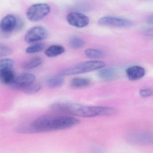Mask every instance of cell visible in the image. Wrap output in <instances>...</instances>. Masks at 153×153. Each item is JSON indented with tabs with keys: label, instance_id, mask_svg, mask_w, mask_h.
<instances>
[{
	"label": "cell",
	"instance_id": "9",
	"mask_svg": "<svg viewBox=\"0 0 153 153\" xmlns=\"http://www.w3.org/2000/svg\"><path fill=\"white\" fill-rule=\"evenodd\" d=\"M126 139L134 144L147 145L152 143L153 137L151 134L145 132H135L126 136Z\"/></svg>",
	"mask_w": 153,
	"mask_h": 153
},
{
	"label": "cell",
	"instance_id": "15",
	"mask_svg": "<svg viewBox=\"0 0 153 153\" xmlns=\"http://www.w3.org/2000/svg\"><path fill=\"white\" fill-rule=\"evenodd\" d=\"M65 52L63 47L60 45H53L47 48L45 54L49 57H55L63 54Z\"/></svg>",
	"mask_w": 153,
	"mask_h": 153
},
{
	"label": "cell",
	"instance_id": "2",
	"mask_svg": "<svg viewBox=\"0 0 153 153\" xmlns=\"http://www.w3.org/2000/svg\"><path fill=\"white\" fill-rule=\"evenodd\" d=\"M116 112L115 109L109 107L83 106L69 102H66L65 110V113L87 118L111 116Z\"/></svg>",
	"mask_w": 153,
	"mask_h": 153
},
{
	"label": "cell",
	"instance_id": "3",
	"mask_svg": "<svg viewBox=\"0 0 153 153\" xmlns=\"http://www.w3.org/2000/svg\"><path fill=\"white\" fill-rule=\"evenodd\" d=\"M105 66V62L102 61H87L65 68L60 71L57 74L63 76L77 75L100 70Z\"/></svg>",
	"mask_w": 153,
	"mask_h": 153
},
{
	"label": "cell",
	"instance_id": "23",
	"mask_svg": "<svg viewBox=\"0 0 153 153\" xmlns=\"http://www.w3.org/2000/svg\"><path fill=\"white\" fill-rule=\"evenodd\" d=\"M11 49L6 46L0 45V58L10 54Z\"/></svg>",
	"mask_w": 153,
	"mask_h": 153
},
{
	"label": "cell",
	"instance_id": "13",
	"mask_svg": "<svg viewBox=\"0 0 153 153\" xmlns=\"http://www.w3.org/2000/svg\"><path fill=\"white\" fill-rule=\"evenodd\" d=\"M64 83V79L63 76L56 74L49 76L46 80V84L51 88H58L61 87Z\"/></svg>",
	"mask_w": 153,
	"mask_h": 153
},
{
	"label": "cell",
	"instance_id": "6",
	"mask_svg": "<svg viewBox=\"0 0 153 153\" xmlns=\"http://www.w3.org/2000/svg\"><path fill=\"white\" fill-rule=\"evenodd\" d=\"M48 36V31L41 26H36L30 29L25 34V41L28 43H35L45 39Z\"/></svg>",
	"mask_w": 153,
	"mask_h": 153
},
{
	"label": "cell",
	"instance_id": "27",
	"mask_svg": "<svg viewBox=\"0 0 153 153\" xmlns=\"http://www.w3.org/2000/svg\"><path fill=\"white\" fill-rule=\"evenodd\" d=\"M147 22L149 24H151V25H152V24H153V19L152 15H150V16L148 17L147 20Z\"/></svg>",
	"mask_w": 153,
	"mask_h": 153
},
{
	"label": "cell",
	"instance_id": "1",
	"mask_svg": "<svg viewBox=\"0 0 153 153\" xmlns=\"http://www.w3.org/2000/svg\"><path fill=\"white\" fill-rule=\"evenodd\" d=\"M79 119L73 117L44 115L35 120L28 131L46 132L64 130L73 127L80 123Z\"/></svg>",
	"mask_w": 153,
	"mask_h": 153
},
{
	"label": "cell",
	"instance_id": "26",
	"mask_svg": "<svg viewBox=\"0 0 153 153\" xmlns=\"http://www.w3.org/2000/svg\"><path fill=\"white\" fill-rule=\"evenodd\" d=\"M91 153H104L103 150L99 147H93L91 149Z\"/></svg>",
	"mask_w": 153,
	"mask_h": 153
},
{
	"label": "cell",
	"instance_id": "10",
	"mask_svg": "<svg viewBox=\"0 0 153 153\" xmlns=\"http://www.w3.org/2000/svg\"><path fill=\"white\" fill-rule=\"evenodd\" d=\"M36 77L33 74L24 73L16 76L10 86L15 89H24L30 85L35 82Z\"/></svg>",
	"mask_w": 153,
	"mask_h": 153
},
{
	"label": "cell",
	"instance_id": "18",
	"mask_svg": "<svg viewBox=\"0 0 153 153\" xmlns=\"http://www.w3.org/2000/svg\"><path fill=\"white\" fill-rule=\"evenodd\" d=\"M85 54L89 58L92 59H100L105 56L103 51L95 48H88L85 51Z\"/></svg>",
	"mask_w": 153,
	"mask_h": 153
},
{
	"label": "cell",
	"instance_id": "21",
	"mask_svg": "<svg viewBox=\"0 0 153 153\" xmlns=\"http://www.w3.org/2000/svg\"><path fill=\"white\" fill-rule=\"evenodd\" d=\"M45 45L42 43H36L28 47L26 50L27 53L34 54L41 52L44 49Z\"/></svg>",
	"mask_w": 153,
	"mask_h": 153
},
{
	"label": "cell",
	"instance_id": "12",
	"mask_svg": "<svg viewBox=\"0 0 153 153\" xmlns=\"http://www.w3.org/2000/svg\"><path fill=\"white\" fill-rule=\"evenodd\" d=\"M98 76L103 80L111 81L117 76V72L115 69L111 68L101 69L98 73Z\"/></svg>",
	"mask_w": 153,
	"mask_h": 153
},
{
	"label": "cell",
	"instance_id": "19",
	"mask_svg": "<svg viewBox=\"0 0 153 153\" xmlns=\"http://www.w3.org/2000/svg\"><path fill=\"white\" fill-rule=\"evenodd\" d=\"M14 65V62L10 59H3L0 60V74L7 71L12 70Z\"/></svg>",
	"mask_w": 153,
	"mask_h": 153
},
{
	"label": "cell",
	"instance_id": "17",
	"mask_svg": "<svg viewBox=\"0 0 153 153\" xmlns=\"http://www.w3.org/2000/svg\"><path fill=\"white\" fill-rule=\"evenodd\" d=\"M15 77L12 70L7 71L0 74V82L1 83L10 85L13 82Z\"/></svg>",
	"mask_w": 153,
	"mask_h": 153
},
{
	"label": "cell",
	"instance_id": "11",
	"mask_svg": "<svg viewBox=\"0 0 153 153\" xmlns=\"http://www.w3.org/2000/svg\"><path fill=\"white\" fill-rule=\"evenodd\" d=\"M126 74L129 80L137 81L142 79L145 76L146 71L143 67L138 65H134L127 69Z\"/></svg>",
	"mask_w": 153,
	"mask_h": 153
},
{
	"label": "cell",
	"instance_id": "8",
	"mask_svg": "<svg viewBox=\"0 0 153 153\" xmlns=\"http://www.w3.org/2000/svg\"><path fill=\"white\" fill-rule=\"evenodd\" d=\"M67 22L71 26L77 28H83L90 23V19L83 13L77 12H72L66 17Z\"/></svg>",
	"mask_w": 153,
	"mask_h": 153
},
{
	"label": "cell",
	"instance_id": "14",
	"mask_svg": "<svg viewBox=\"0 0 153 153\" xmlns=\"http://www.w3.org/2000/svg\"><path fill=\"white\" fill-rule=\"evenodd\" d=\"M43 63L42 58L38 56H34L26 60L22 65V69L30 70L38 67Z\"/></svg>",
	"mask_w": 153,
	"mask_h": 153
},
{
	"label": "cell",
	"instance_id": "20",
	"mask_svg": "<svg viewBox=\"0 0 153 153\" xmlns=\"http://www.w3.org/2000/svg\"><path fill=\"white\" fill-rule=\"evenodd\" d=\"M69 45L73 49H80L84 46V40L79 37H73L69 40Z\"/></svg>",
	"mask_w": 153,
	"mask_h": 153
},
{
	"label": "cell",
	"instance_id": "16",
	"mask_svg": "<svg viewBox=\"0 0 153 153\" xmlns=\"http://www.w3.org/2000/svg\"><path fill=\"white\" fill-rule=\"evenodd\" d=\"M91 80L84 77H75L71 82V85L76 88H84L89 86L91 84Z\"/></svg>",
	"mask_w": 153,
	"mask_h": 153
},
{
	"label": "cell",
	"instance_id": "25",
	"mask_svg": "<svg viewBox=\"0 0 153 153\" xmlns=\"http://www.w3.org/2000/svg\"><path fill=\"white\" fill-rule=\"evenodd\" d=\"M143 32L145 35L147 36H152L153 29L152 28L149 27L145 28L143 30Z\"/></svg>",
	"mask_w": 153,
	"mask_h": 153
},
{
	"label": "cell",
	"instance_id": "4",
	"mask_svg": "<svg viewBox=\"0 0 153 153\" xmlns=\"http://www.w3.org/2000/svg\"><path fill=\"white\" fill-rule=\"evenodd\" d=\"M50 11V6L47 4H35L29 7L26 12V16L29 20L36 22L44 19Z\"/></svg>",
	"mask_w": 153,
	"mask_h": 153
},
{
	"label": "cell",
	"instance_id": "7",
	"mask_svg": "<svg viewBox=\"0 0 153 153\" xmlns=\"http://www.w3.org/2000/svg\"><path fill=\"white\" fill-rule=\"evenodd\" d=\"M21 27V23L19 22V20L14 15L12 14L4 16L0 22V29L6 34H9Z\"/></svg>",
	"mask_w": 153,
	"mask_h": 153
},
{
	"label": "cell",
	"instance_id": "5",
	"mask_svg": "<svg viewBox=\"0 0 153 153\" xmlns=\"http://www.w3.org/2000/svg\"><path fill=\"white\" fill-rule=\"evenodd\" d=\"M98 23L100 26L119 28H128L133 25L130 20L113 16L102 17L98 21Z\"/></svg>",
	"mask_w": 153,
	"mask_h": 153
},
{
	"label": "cell",
	"instance_id": "24",
	"mask_svg": "<svg viewBox=\"0 0 153 153\" xmlns=\"http://www.w3.org/2000/svg\"><path fill=\"white\" fill-rule=\"evenodd\" d=\"M153 94V91L151 88H145L140 90L139 95L142 98H147Z\"/></svg>",
	"mask_w": 153,
	"mask_h": 153
},
{
	"label": "cell",
	"instance_id": "22",
	"mask_svg": "<svg viewBox=\"0 0 153 153\" xmlns=\"http://www.w3.org/2000/svg\"><path fill=\"white\" fill-rule=\"evenodd\" d=\"M41 88V86L40 84L34 82L22 90L24 92L27 94H33L39 91Z\"/></svg>",
	"mask_w": 153,
	"mask_h": 153
}]
</instances>
